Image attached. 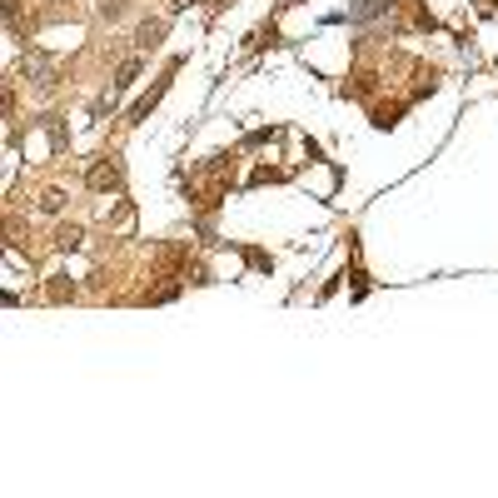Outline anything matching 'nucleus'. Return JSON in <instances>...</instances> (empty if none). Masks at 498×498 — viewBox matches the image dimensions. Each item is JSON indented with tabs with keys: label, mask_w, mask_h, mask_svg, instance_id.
I'll return each mask as SVG.
<instances>
[{
	"label": "nucleus",
	"mask_w": 498,
	"mask_h": 498,
	"mask_svg": "<svg viewBox=\"0 0 498 498\" xmlns=\"http://www.w3.org/2000/svg\"><path fill=\"white\" fill-rule=\"evenodd\" d=\"M85 185H90L95 195H105V190H120V164H110V159L90 164V175H85Z\"/></svg>",
	"instance_id": "1"
},
{
	"label": "nucleus",
	"mask_w": 498,
	"mask_h": 498,
	"mask_svg": "<svg viewBox=\"0 0 498 498\" xmlns=\"http://www.w3.org/2000/svg\"><path fill=\"white\" fill-rule=\"evenodd\" d=\"M159 35H164V20H145L140 25V45H159Z\"/></svg>",
	"instance_id": "4"
},
{
	"label": "nucleus",
	"mask_w": 498,
	"mask_h": 498,
	"mask_svg": "<svg viewBox=\"0 0 498 498\" xmlns=\"http://www.w3.org/2000/svg\"><path fill=\"white\" fill-rule=\"evenodd\" d=\"M55 240H60V244H65V249H75V244H80V230H75V225H70V230H60V235H55Z\"/></svg>",
	"instance_id": "6"
},
{
	"label": "nucleus",
	"mask_w": 498,
	"mask_h": 498,
	"mask_svg": "<svg viewBox=\"0 0 498 498\" xmlns=\"http://www.w3.org/2000/svg\"><path fill=\"white\" fill-rule=\"evenodd\" d=\"M60 204H65V195H60V190H45V199H40V209H45V214H55Z\"/></svg>",
	"instance_id": "5"
},
{
	"label": "nucleus",
	"mask_w": 498,
	"mask_h": 498,
	"mask_svg": "<svg viewBox=\"0 0 498 498\" xmlns=\"http://www.w3.org/2000/svg\"><path fill=\"white\" fill-rule=\"evenodd\" d=\"M170 75H175V70H170ZM170 75H164V80H159V85L150 90V95H140V100H135V110H130V120H135V125H140V120L150 115V110L159 105V95H164V90H170Z\"/></svg>",
	"instance_id": "2"
},
{
	"label": "nucleus",
	"mask_w": 498,
	"mask_h": 498,
	"mask_svg": "<svg viewBox=\"0 0 498 498\" xmlns=\"http://www.w3.org/2000/svg\"><path fill=\"white\" fill-rule=\"evenodd\" d=\"M135 80H140V60H125V65H120V75H115V90H130Z\"/></svg>",
	"instance_id": "3"
}]
</instances>
